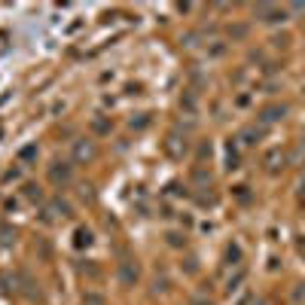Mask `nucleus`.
<instances>
[{
	"label": "nucleus",
	"mask_w": 305,
	"mask_h": 305,
	"mask_svg": "<svg viewBox=\"0 0 305 305\" xmlns=\"http://www.w3.org/2000/svg\"><path fill=\"white\" fill-rule=\"evenodd\" d=\"M257 16H263V22H278V19H284L287 13L284 10H278V7H257L253 10Z\"/></svg>",
	"instance_id": "1"
},
{
	"label": "nucleus",
	"mask_w": 305,
	"mask_h": 305,
	"mask_svg": "<svg viewBox=\"0 0 305 305\" xmlns=\"http://www.w3.org/2000/svg\"><path fill=\"white\" fill-rule=\"evenodd\" d=\"M284 113H287V107H284V104H272V107H266V110L260 113V119H263V122H278Z\"/></svg>",
	"instance_id": "2"
},
{
	"label": "nucleus",
	"mask_w": 305,
	"mask_h": 305,
	"mask_svg": "<svg viewBox=\"0 0 305 305\" xmlns=\"http://www.w3.org/2000/svg\"><path fill=\"white\" fill-rule=\"evenodd\" d=\"M49 174H52V180H55V183H61V186H64V183L70 180V165H64V162H55V168H52Z\"/></svg>",
	"instance_id": "3"
},
{
	"label": "nucleus",
	"mask_w": 305,
	"mask_h": 305,
	"mask_svg": "<svg viewBox=\"0 0 305 305\" xmlns=\"http://www.w3.org/2000/svg\"><path fill=\"white\" fill-rule=\"evenodd\" d=\"M76 156H80V159H92L95 156V146L92 143H76Z\"/></svg>",
	"instance_id": "4"
},
{
	"label": "nucleus",
	"mask_w": 305,
	"mask_h": 305,
	"mask_svg": "<svg viewBox=\"0 0 305 305\" xmlns=\"http://www.w3.org/2000/svg\"><path fill=\"white\" fill-rule=\"evenodd\" d=\"M28 195H31V198H43V192H40V186H28Z\"/></svg>",
	"instance_id": "5"
},
{
	"label": "nucleus",
	"mask_w": 305,
	"mask_h": 305,
	"mask_svg": "<svg viewBox=\"0 0 305 305\" xmlns=\"http://www.w3.org/2000/svg\"><path fill=\"white\" fill-rule=\"evenodd\" d=\"M244 34H247V28H244V25H238V28L232 31V37H244Z\"/></svg>",
	"instance_id": "6"
}]
</instances>
